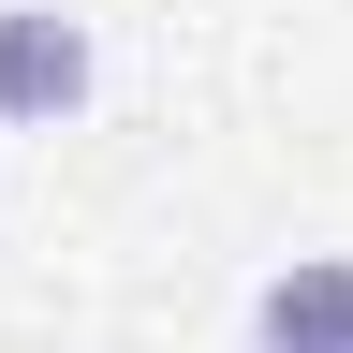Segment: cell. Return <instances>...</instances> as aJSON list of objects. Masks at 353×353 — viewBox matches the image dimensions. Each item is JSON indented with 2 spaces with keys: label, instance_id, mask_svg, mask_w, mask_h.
<instances>
[{
  "label": "cell",
  "instance_id": "1",
  "mask_svg": "<svg viewBox=\"0 0 353 353\" xmlns=\"http://www.w3.org/2000/svg\"><path fill=\"white\" fill-rule=\"evenodd\" d=\"M88 103V15H59V0H0V118L44 132Z\"/></svg>",
  "mask_w": 353,
  "mask_h": 353
},
{
  "label": "cell",
  "instance_id": "2",
  "mask_svg": "<svg viewBox=\"0 0 353 353\" xmlns=\"http://www.w3.org/2000/svg\"><path fill=\"white\" fill-rule=\"evenodd\" d=\"M250 339L265 353H353V265L339 250H294L280 280L250 294Z\"/></svg>",
  "mask_w": 353,
  "mask_h": 353
}]
</instances>
